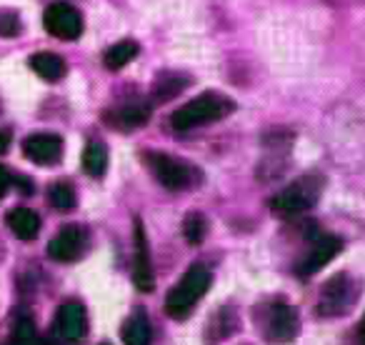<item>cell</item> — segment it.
Segmentation results:
<instances>
[{
  "label": "cell",
  "instance_id": "1",
  "mask_svg": "<svg viewBox=\"0 0 365 345\" xmlns=\"http://www.w3.org/2000/svg\"><path fill=\"white\" fill-rule=\"evenodd\" d=\"M235 110V103L230 98L220 96V93H203V96L193 98L190 103H185L182 108H178L170 115L173 130H193L205 123H215L220 118L230 115Z\"/></svg>",
  "mask_w": 365,
  "mask_h": 345
},
{
  "label": "cell",
  "instance_id": "2",
  "mask_svg": "<svg viewBox=\"0 0 365 345\" xmlns=\"http://www.w3.org/2000/svg\"><path fill=\"white\" fill-rule=\"evenodd\" d=\"M210 280H213V275H210V270L205 265H193L178 280L175 288L168 293L165 313L170 318H185L193 310V305L205 295V290L210 288Z\"/></svg>",
  "mask_w": 365,
  "mask_h": 345
},
{
  "label": "cell",
  "instance_id": "3",
  "mask_svg": "<svg viewBox=\"0 0 365 345\" xmlns=\"http://www.w3.org/2000/svg\"><path fill=\"white\" fill-rule=\"evenodd\" d=\"M145 165L150 168V172L155 175V180L168 190H185V188H195L200 183V170L190 163H182L173 155L165 153H145L143 155Z\"/></svg>",
  "mask_w": 365,
  "mask_h": 345
},
{
  "label": "cell",
  "instance_id": "4",
  "mask_svg": "<svg viewBox=\"0 0 365 345\" xmlns=\"http://www.w3.org/2000/svg\"><path fill=\"white\" fill-rule=\"evenodd\" d=\"M255 323L268 343H290L300 330V315L293 305L273 300L268 303V308L255 315Z\"/></svg>",
  "mask_w": 365,
  "mask_h": 345
},
{
  "label": "cell",
  "instance_id": "5",
  "mask_svg": "<svg viewBox=\"0 0 365 345\" xmlns=\"http://www.w3.org/2000/svg\"><path fill=\"white\" fill-rule=\"evenodd\" d=\"M320 190H323V180L318 175H305V178L295 180L285 190L270 198V208L278 215H298L303 210L313 208L318 200Z\"/></svg>",
  "mask_w": 365,
  "mask_h": 345
},
{
  "label": "cell",
  "instance_id": "6",
  "mask_svg": "<svg viewBox=\"0 0 365 345\" xmlns=\"http://www.w3.org/2000/svg\"><path fill=\"white\" fill-rule=\"evenodd\" d=\"M355 300H358V288L353 285V278L340 273L335 278H330L320 290L318 313L323 318H335V315H343Z\"/></svg>",
  "mask_w": 365,
  "mask_h": 345
},
{
  "label": "cell",
  "instance_id": "7",
  "mask_svg": "<svg viewBox=\"0 0 365 345\" xmlns=\"http://www.w3.org/2000/svg\"><path fill=\"white\" fill-rule=\"evenodd\" d=\"M43 26L51 36L61 38V41H76L83 33V18L68 3H53L43 13Z\"/></svg>",
  "mask_w": 365,
  "mask_h": 345
},
{
  "label": "cell",
  "instance_id": "8",
  "mask_svg": "<svg viewBox=\"0 0 365 345\" xmlns=\"http://www.w3.org/2000/svg\"><path fill=\"white\" fill-rule=\"evenodd\" d=\"M340 250H343V240L335 238V235H320V238H315V243H313V248L308 250V255L295 265V273H298L300 278L315 275L320 268H325Z\"/></svg>",
  "mask_w": 365,
  "mask_h": 345
},
{
  "label": "cell",
  "instance_id": "9",
  "mask_svg": "<svg viewBox=\"0 0 365 345\" xmlns=\"http://www.w3.org/2000/svg\"><path fill=\"white\" fill-rule=\"evenodd\" d=\"M86 230L81 225H66L56 238L48 243V255L58 263H71V260L81 258V253L86 250Z\"/></svg>",
  "mask_w": 365,
  "mask_h": 345
},
{
  "label": "cell",
  "instance_id": "10",
  "mask_svg": "<svg viewBox=\"0 0 365 345\" xmlns=\"http://www.w3.org/2000/svg\"><path fill=\"white\" fill-rule=\"evenodd\" d=\"M23 153L36 165H56L63 158V140L53 133H36L23 140Z\"/></svg>",
  "mask_w": 365,
  "mask_h": 345
},
{
  "label": "cell",
  "instance_id": "11",
  "mask_svg": "<svg viewBox=\"0 0 365 345\" xmlns=\"http://www.w3.org/2000/svg\"><path fill=\"white\" fill-rule=\"evenodd\" d=\"M56 333L68 343H76V340H81L86 335V310H83L81 303L71 300V303L61 305L56 320Z\"/></svg>",
  "mask_w": 365,
  "mask_h": 345
},
{
  "label": "cell",
  "instance_id": "12",
  "mask_svg": "<svg viewBox=\"0 0 365 345\" xmlns=\"http://www.w3.org/2000/svg\"><path fill=\"white\" fill-rule=\"evenodd\" d=\"M133 280H135V288L143 290V293H150L153 285H155L150 253H148V238L140 220H135V275H133Z\"/></svg>",
  "mask_w": 365,
  "mask_h": 345
},
{
  "label": "cell",
  "instance_id": "13",
  "mask_svg": "<svg viewBox=\"0 0 365 345\" xmlns=\"http://www.w3.org/2000/svg\"><path fill=\"white\" fill-rule=\"evenodd\" d=\"M150 120V105L148 103H128L115 110L106 113V123L120 128V130H133V128H140Z\"/></svg>",
  "mask_w": 365,
  "mask_h": 345
},
{
  "label": "cell",
  "instance_id": "14",
  "mask_svg": "<svg viewBox=\"0 0 365 345\" xmlns=\"http://www.w3.org/2000/svg\"><path fill=\"white\" fill-rule=\"evenodd\" d=\"M6 220H8V228L21 240H33L38 235V230H41V218L31 208H13Z\"/></svg>",
  "mask_w": 365,
  "mask_h": 345
},
{
  "label": "cell",
  "instance_id": "15",
  "mask_svg": "<svg viewBox=\"0 0 365 345\" xmlns=\"http://www.w3.org/2000/svg\"><path fill=\"white\" fill-rule=\"evenodd\" d=\"M31 68L48 83H58L66 76V61L56 53H36L31 58Z\"/></svg>",
  "mask_w": 365,
  "mask_h": 345
},
{
  "label": "cell",
  "instance_id": "16",
  "mask_svg": "<svg viewBox=\"0 0 365 345\" xmlns=\"http://www.w3.org/2000/svg\"><path fill=\"white\" fill-rule=\"evenodd\" d=\"M150 320L143 310L133 313L123 325V343L125 345H150Z\"/></svg>",
  "mask_w": 365,
  "mask_h": 345
},
{
  "label": "cell",
  "instance_id": "17",
  "mask_svg": "<svg viewBox=\"0 0 365 345\" xmlns=\"http://www.w3.org/2000/svg\"><path fill=\"white\" fill-rule=\"evenodd\" d=\"M185 86H190L188 76H180V73H163V76H158L155 86H153V101L155 103L170 101L178 93H182Z\"/></svg>",
  "mask_w": 365,
  "mask_h": 345
},
{
  "label": "cell",
  "instance_id": "18",
  "mask_svg": "<svg viewBox=\"0 0 365 345\" xmlns=\"http://www.w3.org/2000/svg\"><path fill=\"white\" fill-rule=\"evenodd\" d=\"M138 51L140 48H138L135 41H120L113 48H108L106 56H103V63H106L108 71H120V68H125L138 56Z\"/></svg>",
  "mask_w": 365,
  "mask_h": 345
},
{
  "label": "cell",
  "instance_id": "19",
  "mask_svg": "<svg viewBox=\"0 0 365 345\" xmlns=\"http://www.w3.org/2000/svg\"><path fill=\"white\" fill-rule=\"evenodd\" d=\"M83 168H86L88 175L93 178H101L108 168V150L101 143H88L86 150H83Z\"/></svg>",
  "mask_w": 365,
  "mask_h": 345
},
{
  "label": "cell",
  "instance_id": "20",
  "mask_svg": "<svg viewBox=\"0 0 365 345\" xmlns=\"http://www.w3.org/2000/svg\"><path fill=\"white\" fill-rule=\"evenodd\" d=\"M48 200H51L53 208L58 210H73L78 203L76 198V190H73L71 183H56L51 185V190H48Z\"/></svg>",
  "mask_w": 365,
  "mask_h": 345
},
{
  "label": "cell",
  "instance_id": "21",
  "mask_svg": "<svg viewBox=\"0 0 365 345\" xmlns=\"http://www.w3.org/2000/svg\"><path fill=\"white\" fill-rule=\"evenodd\" d=\"M205 233H208V223H205V218L200 213H188L185 215V220H182V235H185V240L193 245L203 243Z\"/></svg>",
  "mask_w": 365,
  "mask_h": 345
},
{
  "label": "cell",
  "instance_id": "22",
  "mask_svg": "<svg viewBox=\"0 0 365 345\" xmlns=\"http://www.w3.org/2000/svg\"><path fill=\"white\" fill-rule=\"evenodd\" d=\"M11 345H38V335H36V325L33 320L23 318L16 323V330H13V343Z\"/></svg>",
  "mask_w": 365,
  "mask_h": 345
},
{
  "label": "cell",
  "instance_id": "23",
  "mask_svg": "<svg viewBox=\"0 0 365 345\" xmlns=\"http://www.w3.org/2000/svg\"><path fill=\"white\" fill-rule=\"evenodd\" d=\"M21 33V16L16 11H0V38H13Z\"/></svg>",
  "mask_w": 365,
  "mask_h": 345
},
{
  "label": "cell",
  "instance_id": "24",
  "mask_svg": "<svg viewBox=\"0 0 365 345\" xmlns=\"http://www.w3.org/2000/svg\"><path fill=\"white\" fill-rule=\"evenodd\" d=\"M11 183H13L11 172H8L6 168L0 165V198H3V195H6V190L11 188Z\"/></svg>",
  "mask_w": 365,
  "mask_h": 345
},
{
  "label": "cell",
  "instance_id": "25",
  "mask_svg": "<svg viewBox=\"0 0 365 345\" xmlns=\"http://www.w3.org/2000/svg\"><path fill=\"white\" fill-rule=\"evenodd\" d=\"M8 148H11V133L0 130V155H3V153H8Z\"/></svg>",
  "mask_w": 365,
  "mask_h": 345
},
{
  "label": "cell",
  "instance_id": "26",
  "mask_svg": "<svg viewBox=\"0 0 365 345\" xmlns=\"http://www.w3.org/2000/svg\"><path fill=\"white\" fill-rule=\"evenodd\" d=\"M101 345H108V343H101Z\"/></svg>",
  "mask_w": 365,
  "mask_h": 345
}]
</instances>
